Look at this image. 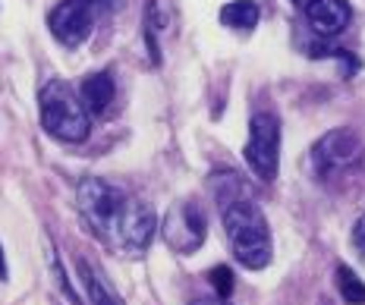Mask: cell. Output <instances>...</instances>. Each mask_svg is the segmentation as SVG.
Listing matches in <instances>:
<instances>
[{
  "instance_id": "18",
  "label": "cell",
  "mask_w": 365,
  "mask_h": 305,
  "mask_svg": "<svg viewBox=\"0 0 365 305\" xmlns=\"http://www.w3.org/2000/svg\"><path fill=\"white\" fill-rule=\"evenodd\" d=\"M293 4H296V6H306V4H309V0H293Z\"/></svg>"
},
{
  "instance_id": "1",
  "label": "cell",
  "mask_w": 365,
  "mask_h": 305,
  "mask_svg": "<svg viewBox=\"0 0 365 305\" xmlns=\"http://www.w3.org/2000/svg\"><path fill=\"white\" fill-rule=\"evenodd\" d=\"M224 227L237 262L249 271H262L271 262V230L268 220L249 195L224 205Z\"/></svg>"
},
{
  "instance_id": "2",
  "label": "cell",
  "mask_w": 365,
  "mask_h": 305,
  "mask_svg": "<svg viewBox=\"0 0 365 305\" xmlns=\"http://www.w3.org/2000/svg\"><path fill=\"white\" fill-rule=\"evenodd\" d=\"M76 198H79V211H82V217H86V224L91 227V233L101 242H108L110 249H117L133 195H126L123 189L110 186V182H104V180L88 177L79 182Z\"/></svg>"
},
{
  "instance_id": "11",
  "label": "cell",
  "mask_w": 365,
  "mask_h": 305,
  "mask_svg": "<svg viewBox=\"0 0 365 305\" xmlns=\"http://www.w3.org/2000/svg\"><path fill=\"white\" fill-rule=\"evenodd\" d=\"M337 289L346 299V305H365V284L359 280V274L353 268H346V264L337 268Z\"/></svg>"
},
{
  "instance_id": "10",
  "label": "cell",
  "mask_w": 365,
  "mask_h": 305,
  "mask_svg": "<svg viewBox=\"0 0 365 305\" xmlns=\"http://www.w3.org/2000/svg\"><path fill=\"white\" fill-rule=\"evenodd\" d=\"M113 91H117V86H113L110 73H91L88 79L82 82V101H86L88 110L101 113L113 101Z\"/></svg>"
},
{
  "instance_id": "17",
  "label": "cell",
  "mask_w": 365,
  "mask_h": 305,
  "mask_svg": "<svg viewBox=\"0 0 365 305\" xmlns=\"http://www.w3.org/2000/svg\"><path fill=\"white\" fill-rule=\"evenodd\" d=\"M189 305H227V302H220V299H195V302H189Z\"/></svg>"
},
{
  "instance_id": "8",
  "label": "cell",
  "mask_w": 365,
  "mask_h": 305,
  "mask_svg": "<svg viewBox=\"0 0 365 305\" xmlns=\"http://www.w3.org/2000/svg\"><path fill=\"white\" fill-rule=\"evenodd\" d=\"M302 10H306L309 26L322 38L340 35L349 26V19H353V10H349L346 0H309Z\"/></svg>"
},
{
  "instance_id": "12",
  "label": "cell",
  "mask_w": 365,
  "mask_h": 305,
  "mask_svg": "<svg viewBox=\"0 0 365 305\" xmlns=\"http://www.w3.org/2000/svg\"><path fill=\"white\" fill-rule=\"evenodd\" d=\"M79 274H82V280H86V289H88L91 305H117V299H113V296L108 293V286H104V280L98 277V274L91 271L86 262H79Z\"/></svg>"
},
{
  "instance_id": "3",
  "label": "cell",
  "mask_w": 365,
  "mask_h": 305,
  "mask_svg": "<svg viewBox=\"0 0 365 305\" xmlns=\"http://www.w3.org/2000/svg\"><path fill=\"white\" fill-rule=\"evenodd\" d=\"M41 126L48 129L54 139L60 142H86L91 133V120H88V108L79 104L76 91L66 82H48L41 88Z\"/></svg>"
},
{
  "instance_id": "4",
  "label": "cell",
  "mask_w": 365,
  "mask_h": 305,
  "mask_svg": "<svg viewBox=\"0 0 365 305\" xmlns=\"http://www.w3.org/2000/svg\"><path fill=\"white\" fill-rule=\"evenodd\" d=\"M246 164L252 167L258 180L271 182L277 177L280 164V120L274 113L262 110L249 123V142H246Z\"/></svg>"
},
{
  "instance_id": "16",
  "label": "cell",
  "mask_w": 365,
  "mask_h": 305,
  "mask_svg": "<svg viewBox=\"0 0 365 305\" xmlns=\"http://www.w3.org/2000/svg\"><path fill=\"white\" fill-rule=\"evenodd\" d=\"M10 277V271H6V258H4V246H0V280Z\"/></svg>"
},
{
  "instance_id": "5",
  "label": "cell",
  "mask_w": 365,
  "mask_h": 305,
  "mask_svg": "<svg viewBox=\"0 0 365 305\" xmlns=\"http://www.w3.org/2000/svg\"><path fill=\"white\" fill-rule=\"evenodd\" d=\"M359 157H362V139L353 129L340 126L315 142V148H312V170H315V177L328 180L344 173L346 167H353Z\"/></svg>"
},
{
  "instance_id": "6",
  "label": "cell",
  "mask_w": 365,
  "mask_h": 305,
  "mask_svg": "<svg viewBox=\"0 0 365 305\" xmlns=\"http://www.w3.org/2000/svg\"><path fill=\"white\" fill-rule=\"evenodd\" d=\"M205 233H208V220L199 205L180 202L167 211L164 217V242L177 255H192L195 249H202Z\"/></svg>"
},
{
  "instance_id": "9",
  "label": "cell",
  "mask_w": 365,
  "mask_h": 305,
  "mask_svg": "<svg viewBox=\"0 0 365 305\" xmlns=\"http://www.w3.org/2000/svg\"><path fill=\"white\" fill-rule=\"evenodd\" d=\"M258 4L255 0H230V4L220 6V22L227 29H237V32H252L258 26Z\"/></svg>"
},
{
  "instance_id": "7",
  "label": "cell",
  "mask_w": 365,
  "mask_h": 305,
  "mask_svg": "<svg viewBox=\"0 0 365 305\" xmlns=\"http://www.w3.org/2000/svg\"><path fill=\"white\" fill-rule=\"evenodd\" d=\"M48 29L63 48H79L95 29V0H60L48 16Z\"/></svg>"
},
{
  "instance_id": "15",
  "label": "cell",
  "mask_w": 365,
  "mask_h": 305,
  "mask_svg": "<svg viewBox=\"0 0 365 305\" xmlns=\"http://www.w3.org/2000/svg\"><path fill=\"white\" fill-rule=\"evenodd\" d=\"M353 246L365 255V214H362L359 220H356V227H353Z\"/></svg>"
},
{
  "instance_id": "14",
  "label": "cell",
  "mask_w": 365,
  "mask_h": 305,
  "mask_svg": "<svg viewBox=\"0 0 365 305\" xmlns=\"http://www.w3.org/2000/svg\"><path fill=\"white\" fill-rule=\"evenodd\" d=\"M211 286L217 289V296L220 299H227V296L233 293V271L227 268V264H217V268H211Z\"/></svg>"
},
{
  "instance_id": "13",
  "label": "cell",
  "mask_w": 365,
  "mask_h": 305,
  "mask_svg": "<svg viewBox=\"0 0 365 305\" xmlns=\"http://www.w3.org/2000/svg\"><path fill=\"white\" fill-rule=\"evenodd\" d=\"M44 249H48V262H51V274H54V280H57V286H60V293L70 299V305H82L79 302V296H76V289L70 286V280H66V274L63 268H60V262H57V252H54V242L51 239H44Z\"/></svg>"
}]
</instances>
